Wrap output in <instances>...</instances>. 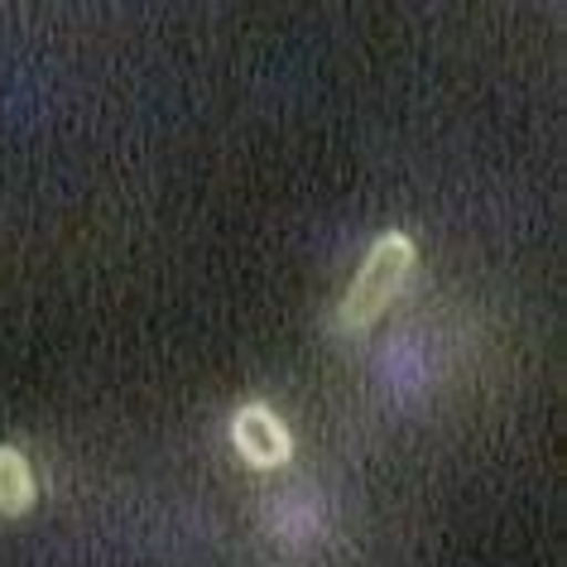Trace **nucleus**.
<instances>
[{"label":"nucleus","instance_id":"nucleus-1","mask_svg":"<svg viewBox=\"0 0 567 567\" xmlns=\"http://www.w3.org/2000/svg\"><path fill=\"white\" fill-rule=\"evenodd\" d=\"M414 275V240L404 231H385L365 255L361 275L351 279L342 308H337V328L342 332H365L385 308L400 299V289Z\"/></svg>","mask_w":567,"mask_h":567},{"label":"nucleus","instance_id":"nucleus-2","mask_svg":"<svg viewBox=\"0 0 567 567\" xmlns=\"http://www.w3.org/2000/svg\"><path fill=\"white\" fill-rule=\"evenodd\" d=\"M231 437L240 447V457L250 466H284L293 452V437L284 429V419L275 414L269 404H246L240 414L231 419Z\"/></svg>","mask_w":567,"mask_h":567},{"label":"nucleus","instance_id":"nucleus-3","mask_svg":"<svg viewBox=\"0 0 567 567\" xmlns=\"http://www.w3.org/2000/svg\"><path fill=\"white\" fill-rule=\"evenodd\" d=\"M34 495H39V486H34L30 457H24L20 447L0 443V515H6V519L24 515V509L34 505Z\"/></svg>","mask_w":567,"mask_h":567}]
</instances>
